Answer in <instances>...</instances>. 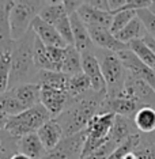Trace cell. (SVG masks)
I'll use <instances>...</instances> for the list:
<instances>
[{
    "label": "cell",
    "mask_w": 155,
    "mask_h": 159,
    "mask_svg": "<svg viewBox=\"0 0 155 159\" xmlns=\"http://www.w3.org/2000/svg\"><path fill=\"white\" fill-rule=\"evenodd\" d=\"M105 97L106 93H95L91 90L80 98L72 99L66 110L55 118L63 129L64 137L84 131L89 121L101 111Z\"/></svg>",
    "instance_id": "6da1fadb"
},
{
    "label": "cell",
    "mask_w": 155,
    "mask_h": 159,
    "mask_svg": "<svg viewBox=\"0 0 155 159\" xmlns=\"http://www.w3.org/2000/svg\"><path fill=\"white\" fill-rule=\"evenodd\" d=\"M34 31L29 30L21 39L14 41L11 49V72L10 87H16L26 83H35L38 70L34 61Z\"/></svg>",
    "instance_id": "7a4b0ae2"
},
{
    "label": "cell",
    "mask_w": 155,
    "mask_h": 159,
    "mask_svg": "<svg viewBox=\"0 0 155 159\" xmlns=\"http://www.w3.org/2000/svg\"><path fill=\"white\" fill-rule=\"evenodd\" d=\"M50 118L52 117L49 116L45 107L41 103H37L35 106L22 111V113L8 117L4 131L11 137L18 140L26 135L35 133Z\"/></svg>",
    "instance_id": "3957f363"
},
{
    "label": "cell",
    "mask_w": 155,
    "mask_h": 159,
    "mask_svg": "<svg viewBox=\"0 0 155 159\" xmlns=\"http://www.w3.org/2000/svg\"><path fill=\"white\" fill-rule=\"evenodd\" d=\"M46 2H14L10 11V27L12 41H18L30 30L31 22L38 16Z\"/></svg>",
    "instance_id": "277c9868"
},
{
    "label": "cell",
    "mask_w": 155,
    "mask_h": 159,
    "mask_svg": "<svg viewBox=\"0 0 155 159\" xmlns=\"http://www.w3.org/2000/svg\"><path fill=\"white\" fill-rule=\"evenodd\" d=\"M99 66L103 79L106 82V97H116L124 87L127 70L122 66L118 56L109 50L99 49Z\"/></svg>",
    "instance_id": "5b68a950"
},
{
    "label": "cell",
    "mask_w": 155,
    "mask_h": 159,
    "mask_svg": "<svg viewBox=\"0 0 155 159\" xmlns=\"http://www.w3.org/2000/svg\"><path fill=\"white\" fill-rule=\"evenodd\" d=\"M113 121V113H98L89 121L86 126V140L83 151H82V158L84 159L86 157H89L97 148H99L109 140V133Z\"/></svg>",
    "instance_id": "8992f818"
},
{
    "label": "cell",
    "mask_w": 155,
    "mask_h": 159,
    "mask_svg": "<svg viewBox=\"0 0 155 159\" xmlns=\"http://www.w3.org/2000/svg\"><path fill=\"white\" fill-rule=\"evenodd\" d=\"M86 140V129L76 135L64 137L52 151H48L42 159H79L82 158Z\"/></svg>",
    "instance_id": "52a82bcc"
},
{
    "label": "cell",
    "mask_w": 155,
    "mask_h": 159,
    "mask_svg": "<svg viewBox=\"0 0 155 159\" xmlns=\"http://www.w3.org/2000/svg\"><path fill=\"white\" fill-rule=\"evenodd\" d=\"M71 98L63 90H56L50 87H41L39 86V103L46 109L52 118H56L66 110L70 105Z\"/></svg>",
    "instance_id": "ba28073f"
},
{
    "label": "cell",
    "mask_w": 155,
    "mask_h": 159,
    "mask_svg": "<svg viewBox=\"0 0 155 159\" xmlns=\"http://www.w3.org/2000/svg\"><path fill=\"white\" fill-rule=\"evenodd\" d=\"M117 56H118V59L121 60L124 68L129 72V74L133 75V76H136V78H139V79H142V80L144 83H147L155 93V71H153L147 66H144L142 61L133 55L129 49L121 50L120 53H117Z\"/></svg>",
    "instance_id": "9c48e42d"
},
{
    "label": "cell",
    "mask_w": 155,
    "mask_h": 159,
    "mask_svg": "<svg viewBox=\"0 0 155 159\" xmlns=\"http://www.w3.org/2000/svg\"><path fill=\"white\" fill-rule=\"evenodd\" d=\"M82 56V72L89 78L91 90L95 93H106V82L103 79L98 57L95 53H84Z\"/></svg>",
    "instance_id": "30bf717a"
},
{
    "label": "cell",
    "mask_w": 155,
    "mask_h": 159,
    "mask_svg": "<svg viewBox=\"0 0 155 159\" xmlns=\"http://www.w3.org/2000/svg\"><path fill=\"white\" fill-rule=\"evenodd\" d=\"M89 30V34L91 37V41L93 44L97 45L99 49H103V50H109V52H113V53H120L121 50H125V49H129L128 45L122 44L118 39L112 34V31L106 27H87Z\"/></svg>",
    "instance_id": "8fae6325"
},
{
    "label": "cell",
    "mask_w": 155,
    "mask_h": 159,
    "mask_svg": "<svg viewBox=\"0 0 155 159\" xmlns=\"http://www.w3.org/2000/svg\"><path fill=\"white\" fill-rule=\"evenodd\" d=\"M30 29L34 31L35 37L42 42L45 46H50V48H66L67 44L64 39L60 37L57 30L52 25L44 22L39 16H35L34 20L31 22Z\"/></svg>",
    "instance_id": "7c38bea8"
},
{
    "label": "cell",
    "mask_w": 155,
    "mask_h": 159,
    "mask_svg": "<svg viewBox=\"0 0 155 159\" xmlns=\"http://www.w3.org/2000/svg\"><path fill=\"white\" fill-rule=\"evenodd\" d=\"M70 22H71V29H72V37H74V46L78 49V52L80 55L94 53L95 46L91 41V37L89 34L87 27L80 20L78 14H74V15L70 16Z\"/></svg>",
    "instance_id": "4fadbf2b"
},
{
    "label": "cell",
    "mask_w": 155,
    "mask_h": 159,
    "mask_svg": "<svg viewBox=\"0 0 155 159\" xmlns=\"http://www.w3.org/2000/svg\"><path fill=\"white\" fill-rule=\"evenodd\" d=\"M78 16L80 18V20L84 23L86 27H106L110 30V25L113 15L107 11H101V10L93 8L89 4L83 3V6L78 10Z\"/></svg>",
    "instance_id": "5bb4252c"
},
{
    "label": "cell",
    "mask_w": 155,
    "mask_h": 159,
    "mask_svg": "<svg viewBox=\"0 0 155 159\" xmlns=\"http://www.w3.org/2000/svg\"><path fill=\"white\" fill-rule=\"evenodd\" d=\"M8 93L25 110L39 103V86L37 83H26V84L16 86V87L8 89Z\"/></svg>",
    "instance_id": "9a60e30c"
},
{
    "label": "cell",
    "mask_w": 155,
    "mask_h": 159,
    "mask_svg": "<svg viewBox=\"0 0 155 159\" xmlns=\"http://www.w3.org/2000/svg\"><path fill=\"white\" fill-rule=\"evenodd\" d=\"M14 2H0V55L10 53L14 41L10 27V11Z\"/></svg>",
    "instance_id": "2e32d148"
},
{
    "label": "cell",
    "mask_w": 155,
    "mask_h": 159,
    "mask_svg": "<svg viewBox=\"0 0 155 159\" xmlns=\"http://www.w3.org/2000/svg\"><path fill=\"white\" fill-rule=\"evenodd\" d=\"M35 133L38 135L42 146L45 147L46 152H48V151H52L53 148L64 139L63 129H61L60 124L55 120V118H50L49 121H46Z\"/></svg>",
    "instance_id": "e0dca14e"
},
{
    "label": "cell",
    "mask_w": 155,
    "mask_h": 159,
    "mask_svg": "<svg viewBox=\"0 0 155 159\" xmlns=\"http://www.w3.org/2000/svg\"><path fill=\"white\" fill-rule=\"evenodd\" d=\"M135 133L139 132L133 124V120L128 117H122V116H114V121L109 133L110 142H113L116 146H120L122 142H125L129 136L135 135Z\"/></svg>",
    "instance_id": "ac0fdd59"
},
{
    "label": "cell",
    "mask_w": 155,
    "mask_h": 159,
    "mask_svg": "<svg viewBox=\"0 0 155 159\" xmlns=\"http://www.w3.org/2000/svg\"><path fill=\"white\" fill-rule=\"evenodd\" d=\"M16 151L23 154L30 159H42L46 154L45 147L42 146L41 140L37 133H30L16 140Z\"/></svg>",
    "instance_id": "d6986e66"
},
{
    "label": "cell",
    "mask_w": 155,
    "mask_h": 159,
    "mask_svg": "<svg viewBox=\"0 0 155 159\" xmlns=\"http://www.w3.org/2000/svg\"><path fill=\"white\" fill-rule=\"evenodd\" d=\"M70 76L63 72H56V71H38L35 83L41 87H50L56 90H63L67 93V86Z\"/></svg>",
    "instance_id": "ffe728a7"
},
{
    "label": "cell",
    "mask_w": 155,
    "mask_h": 159,
    "mask_svg": "<svg viewBox=\"0 0 155 159\" xmlns=\"http://www.w3.org/2000/svg\"><path fill=\"white\" fill-rule=\"evenodd\" d=\"M61 72L68 75V76L82 74V56L74 45H67L64 48V59L63 66H61Z\"/></svg>",
    "instance_id": "44dd1931"
},
{
    "label": "cell",
    "mask_w": 155,
    "mask_h": 159,
    "mask_svg": "<svg viewBox=\"0 0 155 159\" xmlns=\"http://www.w3.org/2000/svg\"><path fill=\"white\" fill-rule=\"evenodd\" d=\"M146 34H147V31H146V29H144L143 23L140 22V19L136 16V18H133L122 30H120L118 33L114 34V37H116L120 42H122V44L129 45L132 41L143 39V37Z\"/></svg>",
    "instance_id": "7402d4cb"
},
{
    "label": "cell",
    "mask_w": 155,
    "mask_h": 159,
    "mask_svg": "<svg viewBox=\"0 0 155 159\" xmlns=\"http://www.w3.org/2000/svg\"><path fill=\"white\" fill-rule=\"evenodd\" d=\"M133 124L142 133L155 132V109L150 106H142L133 116Z\"/></svg>",
    "instance_id": "603a6c76"
},
{
    "label": "cell",
    "mask_w": 155,
    "mask_h": 159,
    "mask_svg": "<svg viewBox=\"0 0 155 159\" xmlns=\"http://www.w3.org/2000/svg\"><path fill=\"white\" fill-rule=\"evenodd\" d=\"M90 91H91V83H90L89 78L86 76L83 72L79 75L70 76L68 86H67V94L71 99H78Z\"/></svg>",
    "instance_id": "cb8c5ba5"
},
{
    "label": "cell",
    "mask_w": 155,
    "mask_h": 159,
    "mask_svg": "<svg viewBox=\"0 0 155 159\" xmlns=\"http://www.w3.org/2000/svg\"><path fill=\"white\" fill-rule=\"evenodd\" d=\"M64 15H67V12L63 2H46L38 14V16L44 22L52 25V26H55Z\"/></svg>",
    "instance_id": "d4e9b609"
},
{
    "label": "cell",
    "mask_w": 155,
    "mask_h": 159,
    "mask_svg": "<svg viewBox=\"0 0 155 159\" xmlns=\"http://www.w3.org/2000/svg\"><path fill=\"white\" fill-rule=\"evenodd\" d=\"M128 46H129V50L142 61L144 66H147L153 71H155V55L150 50L148 46L143 42V39L132 41Z\"/></svg>",
    "instance_id": "484cf974"
},
{
    "label": "cell",
    "mask_w": 155,
    "mask_h": 159,
    "mask_svg": "<svg viewBox=\"0 0 155 159\" xmlns=\"http://www.w3.org/2000/svg\"><path fill=\"white\" fill-rule=\"evenodd\" d=\"M140 142H142V135L140 133H135V135L129 136L125 142H122L120 146L114 148V151L109 155L107 159H124L127 155L135 152V150L139 147Z\"/></svg>",
    "instance_id": "4316f807"
},
{
    "label": "cell",
    "mask_w": 155,
    "mask_h": 159,
    "mask_svg": "<svg viewBox=\"0 0 155 159\" xmlns=\"http://www.w3.org/2000/svg\"><path fill=\"white\" fill-rule=\"evenodd\" d=\"M10 72H11V52L0 55V95L10 87Z\"/></svg>",
    "instance_id": "83f0119b"
},
{
    "label": "cell",
    "mask_w": 155,
    "mask_h": 159,
    "mask_svg": "<svg viewBox=\"0 0 155 159\" xmlns=\"http://www.w3.org/2000/svg\"><path fill=\"white\" fill-rule=\"evenodd\" d=\"M112 15H113V19H112L110 25V31L114 35L127 26L133 18H136V11H118L112 14Z\"/></svg>",
    "instance_id": "f1b7e54d"
},
{
    "label": "cell",
    "mask_w": 155,
    "mask_h": 159,
    "mask_svg": "<svg viewBox=\"0 0 155 159\" xmlns=\"http://www.w3.org/2000/svg\"><path fill=\"white\" fill-rule=\"evenodd\" d=\"M136 16L140 19V22L143 23L144 29H146L147 34H150L153 38H155V15L148 11V8L139 10L136 11Z\"/></svg>",
    "instance_id": "f546056e"
},
{
    "label": "cell",
    "mask_w": 155,
    "mask_h": 159,
    "mask_svg": "<svg viewBox=\"0 0 155 159\" xmlns=\"http://www.w3.org/2000/svg\"><path fill=\"white\" fill-rule=\"evenodd\" d=\"M133 154L136 159H155V143L142 140Z\"/></svg>",
    "instance_id": "4dcf8cb0"
},
{
    "label": "cell",
    "mask_w": 155,
    "mask_h": 159,
    "mask_svg": "<svg viewBox=\"0 0 155 159\" xmlns=\"http://www.w3.org/2000/svg\"><path fill=\"white\" fill-rule=\"evenodd\" d=\"M83 3L84 2H75V0H67V2H63L67 15L71 16V15H74V14H76L78 10L83 6Z\"/></svg>",
    "instance_id": "1f68e13d"
},
{
    "label": "cell",
    "mask_w": 155,
    "mask_h": 159,
    "mask_svg": "<svg viewBox=\"0 0 155 159\" xmlns=\"http://www.w3.org/2000/svg\"><path fill=\"white\" fill-rule=\"evenodd\" d=\"M86 4H89L93 8L101 10V11H109V6H107V0H90V2H86Z\"/></svg>",
    "instance_id": "d6a6232c"
},
{
    "label": "cell",
    "mask_w": 155,
    "mask_h": 159,
    "mask_svg": "<svg viewBox=\"0 0 155 159\" xmlns=\"http://www.w3.org/2000/svg\"><path fill=\"white\" fill-rule=\"evenodd\" d=\"M143 42L150 48V50L155 55V38H153L150 34H146L143 37Z\"/></svg>",
    "instance_id": "836d02e7"
},
{
    "label": "cell",
    "mask_w": 155,
    "mask_h": 159,
    "mask_svg": "<svg viewBox=\"0 0 155 159\" xmlns=\"http://www.w3.org/2000/svg\"><path fill=\"white\" fill-rule=\"evenodd\" d=\"M10 159H30V158H29V157H26V155H23V154L15 152V154H14V155H12V157L10 158Z\"/></svg>",
    "instance_id": "e575fe53"
},
{
    "label": "cell",
    "mask_w": 155,
    "mask_h": 159,
    "mask_svg": "<svg viewBox=\"0 0 155 159\" xmlns=\"http://www.w3.org/2000/svg\"><path fill=\"white\" fill-rule=\"evenodd\" d=\"M148 11L155 15V2H151V4H150V7H148Z\"/></svg>",
    "instance_id": "d590c367"
},
{
    "label": "cell",
    "mask_w": 155,
    "mask_h": 159,
    "mask_svg": "<svg viewBox=\"0 0 155 159\" xmlns=\"http://www.w3.org/2000/svg\"><path fill=\"white\" fill-rule=\"evenodd\" d=\"M11 157H8V155L7 154H4V152H2V151H0V159H10Z\"/></svg>",
    "instance_id": "8d00e7d4"
},
{
    "label": "cell",
    "mask_w": 155,
    "mask_h": 159,
    "mask_svg": "<svg viewBox=\"0 0 155 159\" xmlns=\"http://www.w3.org/2000/svg\"><path fill=\"white\" fill-rule=\"evenodd\" d=\"M124 159H136V157H135V154H129V155H127Z\"/></svg>",
    "instance_id": "74e56055"
},
{
    "label": "cell",
    "mask_w": 155,
    "mask_h": 159,
    "mask_svg": "<svg viewBox=\"0 0 155 159\" xmlns=\"http://www.w3.org/2000/svg\"><path fill=\"white\" fill-rule=\"evenodd\" d=\"M79 159H83V158H79Z\"/></svg>",
    "instance_id": "f35d334b"
}]
</instances>
